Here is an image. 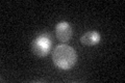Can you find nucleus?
<instances>
[{
    "label": "nucleus",
    "instance_id": "f257e3e1",
    "mask_svg": "<svg viewBox=\"0 0 125 83\" xmlns=\"http://www.w3.org/2000/svg\"><path fill=\"white\" fill-rule=\"evenodd\" d=\"M52 61L61 70H71L77 62V53L71 46L58 45L53 50Z\"/></svg>",
    "mask_w": 125,
    "mask_h": 83
},
{
    "label": "nucleus",
    "instance_id": "f03ea898",
    "mask_svg": "<svg viewBox=\"0 0 125 83\" xmlns=\"http://www.w3.org/2000/svg\"><path fill=\"white\" fill-rule=\"evenodd\" d=\"M52 48V38L48 32H43L32 41L31 50L39 57H45Z\"/></svg>",
    "mask_w": 125,
    "mask_h": 83
},
{
    "label": "nucleus",
    "instance_id": "7ed1b4c3",
    "mask_svg": "<svg viewBox=\"0 0 125 83\" xmlns=\"http://www.w3.org/2000/svg\"><path fill=\"white\" fill-rule=\"evenodd\" d=\"M72 34H73L72 27L68 22L62 21L57 23V25L55 26V35L60 42L66 43L70 41L72 37Z\"/></svg>",
    "mask_w": 125,
    "mask_h": 83
},
{
    "label": "nucleus",
    "instance_id": "20e7f679",
    "mask_svg": "<svg viewBox=\"0 0 125 83\" xmlns=\"http://www.w3.org/2000/svg\"><path fill=\"white\" fill-rule=\"evenodd\" d=\"M100 39H101V37L99 32H97L95 30H92V31H88V32L83 34V37H80V42L84 46H95L99 44Z\"/></svg>",
    "mask_w": 125,
    "mask_h": 83
}]
</instances>
